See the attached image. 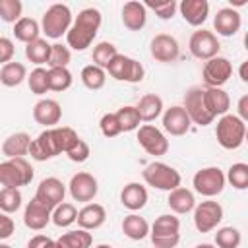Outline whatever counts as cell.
<instances>
[{
    "label": "cell",
    "mask_w": 248,
    "mask_h": 248,
    "mask_svg": "<svg viewBox=\"0 0 248 248\" xmlns=\"http://www.w3.org/2000/svg\"><path fill=\"white\" fill-rule=\"evenodd\" d=\"M101 21H103V16H101V12L97 8H83L76 16V19L72 21V25H70V29L66 33L68 48L85 50L87 46H91L93 39L99 33Z\"/></svg>",
    "instance_id": "cell-1"
},
{
    "label": "cell",
    "mask_w": 248,
    "mask_h": 248,
    "mask_svg": "<svg viewBox=\"0 0 248 248\" xmlns=\"http://www.w3.org/2000/svg\"><path fill=\"white\" fill-rule=\"evenodd\" d=\"M215 138L223 149H229V151L238 149L246 138V122L240 120L236 114L227 112V114L219 116V120H217Z\"/></svg>",
    "instance_id": "cell-2"
},
{
    "label": "cell",
    "mask_w": 248,
    "mask_h": 248,
    "mask_svg": "<svg viewBox=\"0 0 248 248\" xmlns=\"http://www.w3.org/2000/svg\"><path fill=\"white\" fill-rule=\"evenodd\" d=\"M153 248H176L180 242V219L176 215H159L149 227Z\"/></svg>",
    "instance_id": "cell-3"
},
{
    "label": "cell",
    "mask_w": 248,
    "mask_h": 248,
    "mask_svg": "<svg viewBox=\"0 0 248 248\" xmlns=\"http://www.w3.org/2000/svg\"><path fill=\"white\" fill-rule=\"evenodd\" d=\"M141 178L147 186L157 188V190H165V192L178 188L182 182L180 172L174 167L161 163V161H153V163L145 165V169L141 170Z\"/></svg>",
    "instance_id": "cell-4"
},
{
    "label": "cell",
    "mask_w": 248,
    "mask_h": 248,
    "mask_svg": "<svg viewBox=\"0 0 248 248\" xmlns=\"http://www.w3.org/2000/svg\"><path fill=\"white\" fill-rule=\"evenodd\" d=\"M72 21H74V16H72L70 6H66V4H52L43 14L41 31L48 39H60L62 35L68 33Z\"/></svg>",
    "instance_id": "cell-5"
},
{
    "label": "cell",
    "mask_w": 248,
    "mask_h": 248,
    "mask_svg": "<svg viewBox=\"0 0 248 248\" xmlns=\"http://www.w3.org/2000/svg\"><path fill=\"white\" fill-rule=\"evenodd\" d=\"M35 172L31 163H27L23 157L17 159H8L4 163H0V184L4 188H21L31 184Z\"/></svg>",
    "instance_id": "cell-6"
},
{
    "label": "cell",
    "mask_w": 248,
    "mask_h": 248,
    "mask_svg": "<svg viewBox=\"0 0 248 248\" xmlns=\"http://www.w3.org/2000/svg\"><path fill=\"white\" fill-rule=\"evenodd\" d=\"M105 70L116 81H126V83H140L143 79V76H145V70H143L141 62H138L132 56L120 54V52L110 60V64Z\"/></svg>",
    "instance_id": "cell-7"
},
{
    "label": "cell",
    "mask_w": 248,
    "mask_h": 248,
    "mask_svg": "<svg viewBox=\"0 0 248 248\" xmlns=\"http://www.w3.org/2000/svg\"><path fill=\"white\" fill-rule=\"evenodd\" d=\"M225 172L219 167H203L200 169L194 178H192V186L200 196L205 198H215L223 192L225 188Z\"/></svg>",
    "instance_id": "cell-8"
},
{
    "label": "cell",
    "mask_w": 248,
    "mask_h": 248,
    "mask_svg": "<svg viewBox=\"0 0 248 248\" xmlns=\"http://www.w3.org/2000/svg\"><path fill=\"white\" fill-rule=\"evenodd\" d=\"M188 48L192 52L194 58L198 60H209L213 56H219V50H221V45H219V39L213 31H207V29H198L192 33L190 41H188Z\"/></svg>",
    "instance_id": "cell-9"
},
{
    "label": "cell",
    "mask_w": 248,
    "mask_h": 248,
    "mask_svg": "<svg viewBox=\"0 0 248 248\" xmlns=\"http://www.w3.org/2000/svg\"><path fill=\"white\" fill-rule=\"evenodd\" d=\"M223 221V205L213 200L196 203L194 207V227L200 232H211Z\"/></svg>",
    "instance_id": "cell-10"
},
{
    "label": "cell",
    "mask_w": 248,
    "mask_h": 248,
    "mask_svg": "<svg viewBox=\"0 0 248 248\" xmlns=\"http://www.w3.org/2000/svg\"><path fill=\"white\" fill-rule=\"evenodd\" d=\"M231 76H232V64L225 56H213L205 60L202 70L205 87H223L231 79Z\"/></svg>",
    "instance_id": "cell-11"
},
{
    "label": "cell",
    "mask_w": 248,
    "mask_h": 248,
    "mask_svg": "<svg viewBox=\"0 0 248 248\" xmlns=\"http://www.w3.org/2000/svg\"><path fill=\"white\" fill-rule=\"evenodd\" d=\"M182 108L186 110L188 118L192 124L198 126H207L213 122V116L207 112L205 103H203V87H190L184 95V105Z\"/></svg>",
    "instance_id": "cell-12"
},
{
    "label": "cell",
    "mask_w": 248,
    "mask_h": 248,
    "mask_svg": "<svg viewBox=\"0 0 248 248\" xmlns=\"http://www.w3.org/2000/svg\"><path fill=\"white\" fill-rule=\"evenodd\" d=\"M138 143L143 147L145 153H149L153 157H161L169 151L167 136L153 124H143L138 128Z\"/></svg>",
    "instance_id": "cell-13"
},
{
    "label": "cell",
    "mask_w": 248,
    "mask_h": 248,
    "mask_svg": "<svg viewBox=\"0 0 248 248\" xmlns=\"http://www.w3.org/2000/svg\"><path fill=\"white\" fill-rule=\"evenodd\" d=\"M64 196H66V186L60 178L56 176H46L39 182L37 186V192H35V200H39L45 207H48L50 211L60 205L64 202Z\"/></svg>",
    "instance_id": "cell-14"
},
{
    "label": "cell",
    "mask_w": 248,
    "mask_h": 248,
    "mask_svg": "<svg viewBox=\"0 0 248 248\" xmlns=\"http://www.w3.org/2000/svg\"><path fill=\"white\" fill-rule=\"evenodd\" d=\"M68 192H70L74 202L89 203L97 196V192H99V182H97V178L91 172H76L70 178Z\"/></svg>",
    "instance_id": "cell-15"
},
{
    "label": "cell",
    "mask_w": 248,
    "mask_h": 248,
    "mask_svg": "<svg viewBox=\"0 0 248 248\" xmlns=\"http://www.w3.org/2000/svg\"><path fill=\"white\" fill-rule=\"evenodd\" d=\"M29 155H31V159H35L39 163L48 161V159L60 155V147H58V141H56V136H54L52 128L43 130L35 140H31Z\"/></svg>",
    "instance_id": "cell-16"
},
{
    "label": "cell",
    "mask_w": 248,
    "mask_h": 248,
    "mask_svg": "<svg viewBox=\"0 0 248 248\" xmlns=\"http://www.w3.org/2000/svg\"><path fill=\"white\" fill-rule=\"evenodd\" d=\"M149 52L157 62H174L180 54L178 41L169 33H159L149 43Z\"/></svg>",
    "instance_id": "cell-17"
},
{
    "label": "cell",
    "mask_w": 248,
    "mask_h": 248,
    "mask_svg": "<svg viewBox=\"0 0 248 248\" xmlns=\"http://www.w3.org/2000/svg\"><path fill=\"white\" fill-rule=\"evenodd\" d=\"M33 118L37 124L45 126V128H54L60 118H62V108L60 103L54 99H41L35 103L33 107Z\"/></svg>",
    "instance_id": "cell-18"
},
{
    "label": "cell",
    "mask_w": 248,
    "mask_h": 248,
    "mask_svg": "<svg viewBox=\"0 0 248 248\" xmlns=\"http://www.w3.org/2000/svg\"><path fill=\"white\" fill-rule=\"evenodd\" d=\"M242 25V17L234 8H221L215 17H213V29L217 31V35L221 37H232L240 31Z\"/></svg>",
    "instance_id": "cell-19"
},
{
    "label": "cell",
    "mask_w": 248,
    "mask_h": 248,
    "mask_svg": "<svg viewBox=\"0 0 248 248\" xmlns=\"http://www.w3.org/2000/svg\"><path fill=\"white\" fill-rule=\"evenodd\" d=\"M178 12L188 25L200 27L205 23L209 16V2L207 0H182L178 4Z\"/></svg>",
    "instance_id": "cell-20"
},
{
    "label": "cell",
    "mask_w": 248,
    "mask_h": 248,
    "mask_svg": "<svg viewBox=\"0 0 248 248\" xmlns=\"http://www.w3.org/2000/svg\"><path fill=\"white\" fill-rule=\"evenodd\" d=\"M203 103L213 120L227 114L231 108V97L223 87H203Z\"/></svg>",
    "instance_id": "cell-21"
},
{
    "label": "cell",
    "mask_w": 248,
    "mask_h": 248,
    "mask_svg": "<svg viewBox=\"0 0 248 248\" xmlns=\"http://www.w3.org/2000/svg\"><path fill=\"white\" fill-rule=\"evenodd\" d=\"M190 126H192V122L180 105H174L163 112V128L170 136H184L190 130Z\"/></svg>",
    "instance_id": "cell-22"
},
{
    "label": "cell",
    "mask_w": 248,
    "mask_h": 248,
    "mask_svg": "<svg viewBox=\"0 0 248 248\" xmlns=\"http://www.w3.org/2000/svg\"><path fill=\"white\" fill-rule=\"evenodd\" d=\"M50 209L45 207L39 200H31L27 205H25V211H23V223L27 229L31 231H43L48 223H50Z\"/></svg>",
    "instance_id": "cell-23"
},
{
    "label": "cell",
    "mask_w": 248,
    "mask_h": 248,
    "mask_svg": "<svg viewBox=\"0 0 248 248\" xmlns=\"http://www.w3.org/2000/svg\"><path fill=\"white\" fill-rule=\"evenodd\" d=\"M78 227L83 231H95L105 225L107 221V211L101 203H85L78 211Z\"/></svg>",
    "instance_id": "cell-24"
},
{
    "label": "cell",
    "mask_w": 248,
    "mask_h": 248,
    "mask_svg": "<svg viewBox=\"0 0 248 248\" xmlns=\"http://www.w3.org/2000/svg\"><path fill=\"white\" fill-rule=\"evenodd\" d=\"M122 23L130 31H141L147 23V8L136 0L126 2L122 6Z\"/></svg>",
    "instance_id": "cell-25"
},
{
    "label": "cell",
    "mask_w": 248,
    "mask_h": 248,
    "mask_svg": "<svg viewBox=\"0 0 248 248\" xmlns=\"http://www.w3.org/2000/svg\"><path fill=\"white\" fill-rule=\"evenodd\" d=\"M120 203L130 211H140L147 203V190L140 182H130L120 192Z\"/></svg>",
    "instance_id": "cell-26"
},
{
    "label": "cell",
    "mask_w": 248,
    "mask_h": 248,
    "mask_svg": "<svg viewBox=\"0 0 248 248\" xmlns=\"http://www.w3.org/2000/svg\"><path fill=\"white\" fill-rule=\"evenodd\" d=\"M167 203H169L170 211H174L176 215H184V213L194 211V207H196V198H194V192H192V190L178 186V188H174V190L169 192Z\"/></svg>",
    "instance_id": "cell-27"
},
{
    "label": "cell",
    "mask_w": 248,
    "mask_h": 248,
    "mask_svg": "<svg viewBox=\"0 0 248 248\" xmlns=\"http://www.w3.org/2000/svg\"><path fill=\"white\" fill-rule=\"evenodd\" d=\"M29 143H31V136L27 132H16L12 136H8L2 143V153L8 159H17L29 153Z\"/></svg>",
    "instance_id": "cell-28"
},
{
    "label": "cell",
    "mask_w": 248,
    "mask_h": 248,
    "mask_svg": "<svg viewBox=\"0 0 248 248\" xmlns=\"http://www.w3.org/2000/svg\"><path fill=\"white\" fill-rule=\"evenodd\" d=\"M163 99L155 93H147L140 99V103L136 105V110L141 118V122H153L155 118H159L163 114Z\"/></svg>",
    "instance_id": "cell-29"
},
{
    "label": "cell",
    "mask_w": 248,
    "mask_h": 248,
    "mask_svg": "<svg viewBox=\"0 0 248 248\" xmlns=\"http://www.w3.org/2000/svg\"><path fill=\"white\" fill-rule=\"evenodd\" d=\"M122 232L130 240H143L149 234V223L143 217H140L138 213H130L122 221Z\"/></svg>",
    "instance_id": "cell-30"
},
{
    "label": "cell",
    "mask_w": 248,
    "mask_h": 248,
    "mask_svg": "<svg viewBox=\"0 0 248 248\" xmlns=\"http://www.w3.org/2000/svg\"><path fill=\"white\" fill-rule=\"evenodd\" d=\"M14 35H16L17 41L29 45L35 39H39V35H41V23L37 19H33V17H21V19H17L14 23Z\"/></svg>",
    "instance_id": "cell-31"
},
{
    "label": "cell",
    "mask_w": 248,
    "mask_h": 248,
    "mask_svg": "<svg viewBox=\"0 0 248 248\" xmlns=\"http://www.w3.org/2000/svg\"><path fill=\"white\" fill-rule=\"evenodd\" d=\"M27 79V68L21 62H8L0 68V83L6 87H17Z\"/></svg>",
    "instance_id": "cell-32"
},
{
    "label": "cell",
    "mask_w": 248,
    "mask_h": 248,
    "mask_svg": "<svg viewBox=\"0 0 248 248\" xmlns=\"http://www.w3.org/2000/svg\"><path fill=\"white\" fill-rule=\"evenodd\" d=\"M56 242H58L60 248H91L93 236H91L89 231L78 229V231H68V232H64Z\"/></svg>",
    "instance_id": "cell-33"
},
{
    "label": "cell",
    "mask_w": 248,
    "mask_h": 248,
    "mask_svg": "<svg viewBox=\"0 0 248 248\" xmlns=\"http://www.w3.org/2000/svg\"><path fill=\"white\" fill-rule=\"evenodd\" d=\"M48 54H50V43L46 39H35L33 43L25 45V58L37 66H43L48 62Z\"/></svg>",
    "instance_id": "cell-34"
},
{
    "label": "cell",
    "mask_w": 248,
    "mask_h": 248,
    "mask_svg": "<svg viewBox=\"0 0 248 248\" xmlns=\"http://www.w3.org/2000/svg\"><path fill=\"white\" fill-rule=\"evenodd\" d=\"M79 78H81V83H83L87 89L99 91V89H103V85H105V81H107V72H105L103 68L95 66V64H87V66L81 68Z\"/></svg>",
    "instance_id": "cell-35"
},
{
    "label": "cell",
    "mask_w": 248,
    "mask_h": 248,
    "mask_svg": "<svg viewBox=\"0 0 248 248\" xmlns=\"http://www.w3.org/2000/svg\"><path fill=\"white\" fill-rule=\"evenodd\" d=\"M76 219H78V209H76V205L70 203V202H62V203L56 205V207L52 209V213H50V221H52L56 227H60V229H66V227L74 225Z\"/></svg>",
    "instance_id": "cell-36"
},
{
    "label": "cell",
    "mask_w": 248,
    "mask_h": 248,
    "mask_svg": "<svg viewBox=\"0 0 248 248\" xmlns=\"http://www.w3.org/2000/svg\"><path fill=\"white\" fill-rule=\"evenodd\" d=\"M74 76L68 68H48V89L66 91L72 87Z\"/></svg>",
    "instance_id": "cell-37"
},
{
    "label": "cell",
    "mask_w": 248,
    "mask_h": 248,
    "mask_svg": "<svg viewBox=\"0 0 248 248\" xmlns=\"http://www.w3.org/2000/svg\"><path fill=\"white\" fill-rule=\"evenodd\" d=\"M114 114H116V120H118V126H120L122 132H132V130H138L140 128L141 118H140L136 107H132V105L120 107Z\"/></svg>",
    "instance_id": "cell-38"
},
{
    "label": "cell",
    "mask_w": 248,
    "mask_h": 248,
    "mask_svg": "<svg viewBox=\"0 0 248 248\" xmlns=\"http://www.w3.org/2000/svg\"><path fill=\"white\" fill-rule=\"evenodd\" d=\"M116 54H118V50H116V46H114L112 43H108V41H101L99 45L93 46V54H91V58H93V64H95V66H99V68L105 70Z\"/></svg>",
    "instance_id": "cell-39"
},
{
    "label": "cell",
    "mask_w": 248,
    "mask_h": 248,
    "mask_svg": "<svg viewBox=\"0 0 248 248\" xmlns=\"http://www.w3.org/2000/svg\"><path fill=\"white\" fill-rule=\"evenodd\" d=\"M242 234L236 227H221L215 232V246L217 248H238Z\"/></svg>",
    "instance_id": "cell-40"
},
{
    "label": "cell",
    "mask_w": 248,
    "mask_h": 248,
    "mask_svg": "<svg viewBox=\"0 0 248 248\" xmlns=\"http://www.w3.org/2000/svg\"><path fill=\"white\" fill-rule=\"evenodd\" d=\"M21 192L17 188H2L0 190V211L2 213H16L21 207Z\"/></svg>",
    "instance_id": "cell-41"
},
{
    "label": "cell",
    "mask_w": 248,
    "mask_h": 248,
    "mask_svg": "<svg viewBox=\"0 0 248 248\" xmlns=\"http://www.w3.org/2000/svg\"><path fill=\"white\" fill-rule=\"evenodd\" d=\"M225 180L231 182L232 188L236 190H246L248 188V165L246 163H234L229 167Z\"/></svg>",
    "instance_id": "cell-42"
},
{
    "label": "cell",
    "mask_w": 248,
    "mask_h": 248,
    "mask_svg": "<svg viewBox=\"0 0 248 248\" xmlns=\"http://www.w3.org/2000/svg\"><path fill=\"white\" fill-rule=\"evenodd\" d=\"M27 85L31 93L35 95H45L48 91V70L37 66L29 76H27Z\"/></svg>",
    "instance_id": "cell-43"
},
{
    "label": "cell",
    "mask_w": 248,
    "mask_h": 248,
    "mask_svg": "<svg viewBox=\"0 0 248 248\" xmlns=\"http://www.w3.org/2000/svg\"><path fill=\"white\" fill-rule=\"evenodd\" d=\"M70 60H72V52L66 45H60V43L50 45V54L46 62L50 68H68Z\"/></svg>",
    "instance_id": "cell-44"
},
{
    "label": "cell",
    "mask_w": 248,
    "mask_h": 248,
    "mask_svg": "<svg viewBox=\"0 0 248 248\" xmlns=\"http://www.w3.org/2000/svg\"><path fill=\"white\" fill-rule=\"evenodd\" d=\"M23 4L19 0H0V19L4 23H16L21 19Z\"/></svg>",
    "instance_id": "cell-45"
},
{
    "label": "cell",
    "mask_w": 248,
    "mask_h": 248,
    "mask_svg": "<svg viewBox=\"0 0 248 248\" xmlns=\"http://www.w3.org/2000/svg\"><path fill=\"white\" fill-rule=\"evenodd\" d=\"M143 6H145V8H149V10H153V12H155V16H157L159 19H170V17L174 16V12L178 10V4H176L174 0H161V2H145Z\"/></svg>",
    "instance_id": "cell-46"
},
{
    "label": "cell",
    "mask_w": 248,
    "mask_h": 248,
    "mask_svg": "<svg viewBox=\"0 0 248 248\" xmlns=\"http://www.w3.org/2000/svg\"><path fill=\"white\" fill-rule=\"evenodd\" d=\"M99 128H101V134L105 138H116L122 130L118 126V120H116V114L114 112H105L99 120Z\"/></svg>",
    "instance_id": "cell-47"
},
{
    "label": "cell",
    "mask_w": 248,
    "mask_h": 248,
    "mask_svg": "<svg viewBox=\"0 0 248 248\" xmlns=\"http://www.w3.org/2000/svg\"><path fill=\"white\" fill-rule=\"evenodd\" d=\"M66 155H68V159L70 161H74V163H85L87 159H89V155H91V151H89V145H87V141H83L81 138L66 151Z\"/></svg>",
    "instance_id": "cell-48"
},
{
    "label": "cell",
    "mask_w": 248,
    "mask_h": 248,
    "mask_svg": "<svg viewBox=\"0 0 248 248\" xmlns=\"http://www.w3.org/2000/svg\"><path fill=\"white\" fill-rule=\"evenodd\" d=\"M14 52H16L14 43H12L8 37H0V64H2V66L8 64V62H12Z\"/></svg>",
    "instance_id": "cell-49"
},
{
    "label": "cell",
    "mask_w": 248,
    "mask_h": 248,
    "mask_svg": "<svg viewBox=\"0 0 248 248\" xmlns=\"http://www.w3.org/2000/svg\"><path fill=\"white\" fill-rule=\"evenodd\" d=\"M27 248H60V246H58L56 240H52V238H48L45 234H35V236L29 238Z\"/></svg>",
    "instance_id": "cell-50"
},
{
    "label": "cell",
    "mask_w": 248,
    "mask_h": 248,
    "mask_svg": "<svg viewBox=\"0 0 248 248\" xmlns=\"http://www.w3.org/2000/svg\"><path fill=\"white\" fill-rule=\"evenodd\" d=\"M16 231V225H14V219L8 215V213H2L0 211V240H6L14 234Z\"/></svg>",
    "instance_id": "cell-51"
},
{
    "label": "cell",
    "mask_w": 248,
    "mask_h": 248,
    "mask_svg": "<svg viewBox=\"0 0 248 248\" xmlns=\"http://www.w3.org/2000/svg\"><path fill=\"white\" fill-rule=\"evenodd\" d=\"M240 120H248V95H242L240 101H238V114H236Z\"/></svg>",
    "instance_id": "cell-52"
},
{
    "label": "cell",
    "mask_w": 248,
    "mask_h": 248,
    "mask_svg": "<svg viewBox=\"0 0 248 248\" xmlns=\"http://www.w3.org/2000/svg\"><path fill=\"white\" fill-rule=\"evenodd\" d=\"M240 79H242V81H248V76H246V62H242V66H240Z\"/></svg>",
    "instance_id": "cell-53"
},
{
    "label": "cell",
    "mask_w": 248,
    "mask_h": 248,
    "mask_svg": "<svg viewBox=\"0 0 248 248\" xmlns=\"http://www.w3.org/2000/svg\"><path fill=\"white\" fill-rule=\"evenodd\" d=\"M196 248H217V246H213V244H207V242H203V244H198Z\"/></svg>",
    "instance_id": "cell-54"
},
{
    "label": "cell",
    "mask_w": 248,
    "mask_h": 248,
    "mask_svg": "<svg viewBox=\"0 0 248 248\" xmlns=\"http://www.w3.org/2000/svg\"><path fill=\"white\" fill-rule=\"evenodd\" d=\"M231 4H234V6H244L246 0H234V2H231Z\"/></svg>",
    "instance_id": "cell-55"
},
{
    "label": "cell",
    "mask_w": 248,
    "mask_h": 248,
    "mask_svg": "<svg viewBox=\"0 0 248 248\" xmlns=\"http://www.w3.org/2000/svg\"><path fill=\"white\" fill-rule=\"evenodd\" d=\"M95 248H112L110 244H99V246H95Z\"/></svg>",
    "instance_id": "cell-56"
},
{
    "label": "cell",
    "mask_w": 248,
    "mask_h": 248,
    "mask_svg": "<svg viewBox=\"0 0 248 248\" xmlns=\"http://www.w3.org/2000/svg\"><path fill=\"white\" fill-rule=\"evenodd\" d=\"M0 248H12L10 244H6V242H0Z\"/></svg>",
    "instance_id": "cell-57"
}]
</instances>
